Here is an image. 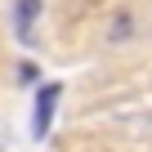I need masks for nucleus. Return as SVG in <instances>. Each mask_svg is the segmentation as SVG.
Masks as SVG:
<instances>
[{
  "instance_id": "obj_1",
  "label": "nucleus",
  "mask_w": 152,
  "mask_h": 152,
  "mask_svg": "<svg viewBox=\"0 0 152 152\" xmlns=\"http://www.w3.org/2000/svg\"><path fill=\"white\" fill-rule=\"evenodd\" d=\"M58 94H63V85H40V94H36V112H31V130H36V139L49 134V121H54V103H58Z\"/></svg>"
},
{
  "instance_id": "obj_2",
  "label": "nucleus",
  "mask_w": 152,
  "mask_h": 152,
  "mask_svg": "<svg viewBox=\"0 0 152 152\" xmlns=\"http://www.w3.org/2000/svg\"><path fill=\"white\" fill-rule=\"evenodd\" d=\"M36 14H40V0H18V9H14V27H18V40H31Z\"/></svg>"
}]
</instances>
